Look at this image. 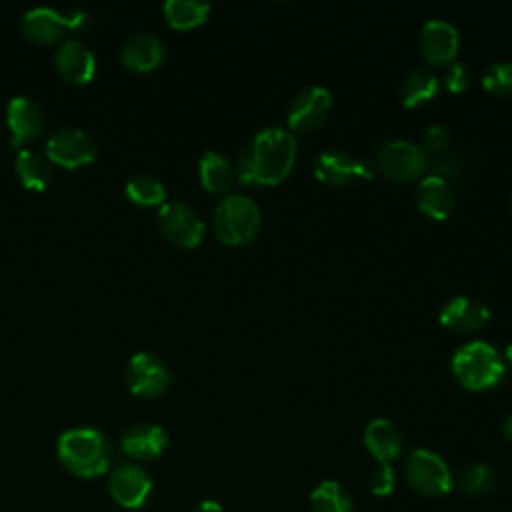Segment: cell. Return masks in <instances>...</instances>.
<instances>
[{
	"label": "cell",
	"instance_id": "obj_1",
	"mask_svg": "<svg viewBox=\"0 0 512 512\" xmlns=\"http://www.w3.org/2000/svg\"><path fill=\"white\" fill-rule=\"evenodd\" d=\"M296 140L284 128H266L258 132L236 156V180L242 186H276L294 166Z\"/></svg>",
	"mask_w": 512,
	"mask_h": 512
},
{
	"label": "cell",
	"instance_id": "obj_2",
	"mask_svg": "<svg viewBox=\"0 0 512 512\" xmlns=\"http://www.w3.org/2000/svg\"><path fill=\"white\" fill-rule=\"evenodd\" d=\"M56 454L62 466L78 478L104 474L112 464V444L96 428H72L60 434Z\"/></svg>",
	"mask_w": 512,
	"mask_h": 512
},
{
	"label": "cell",
	"instance_id": "obj_3",
	"mask_svg": "<svg viewBox=\"0 0 512 512\" xmlns=\"http://www.w3.org/2000/svg\"><path fill=\"white\" fill-rule=\"evenodd\" d=\"M452 374L462 388L482 392L502 382L506 376V366L500 352L492 344L474 340L454 352Z\"/></svg>",
	"mask_w": 512,
	"mask_h": 512
},
{
	"label": "cell",
	"instance_id": "obj_4",
	"mask_svg": "<svg viewBox=\"0 0 512 512\" xmlns=\"http://www.w3.org/2000/svg\"><path fill=\"white\" fill-rule=\"evenodd\" d=\"M216 238L228 246L250 242L260 228V210L254 200L242 194L224 196L212 216Z\"/></svg>",
	"mask_w": 512,
	"mask_h": 512
},
{
	"label": "cell",
	"instance_id": "obj_5",
	"mask_svg": "<svg viewBox=\"0 0 512 512\" xmlns=\"http://www.w3.org/2000/svg\"><path fill=\"white\" fill-rule=\"evenodd\" d=\"M406 480L422 496H444L452 488V474L448 464L426 448H416L406 460Z\"/></svg>",
	"mask_w": 512,
	"mask_h": 512
},
{
	"label": "cell",
	"instance_id": "obj_6",
	"mask_svg": "<svg viewBox=\"0 0 512 512\" xmlns=\"http://www.w3.org/2000/svg\"><path fill=\"white\" fill-rule=\"evenodd\" d=\"M376 164L380 172L396 182L418 180L426 168V152L422 146L408 140H388L376 150Z\"/></svg>",
	"mask_w": 512,
	"mask_h": 512
},
{
	"label": "cell",
	"instance_id": "obj_7",
	"mask_svg": "<svg viewBox=\"0 0 512 512\" xmlns=\"http://www.w3.org/2000/svg\"><path fill=\"white\" fill-rule=\"evenodd\" d=\"M156 220L160 234L174 246L196 248L204 238V220L186 202H164Z\"/></svg>",
	"mask_w": 512,
	"mask_h": 512
},
{
	"label": "cell",
	"instance_id": "obj_8",
	"mask_svg": "<svg viewBox=\"0 0 512 512\" xmlns=\"http://www.w3.org/2000/svg\"><path fill=\"white\" fill-rule=\"evenodd\" d=\"M84 20H86V14L80 10L62 12L48 6H36L22 16L20 30L28 40L46 44V42L58 40L66 30L80 28Z\"/></svg>",
	"mask_w": 512,
	"mask_h": 512
},
{
	"label": "cell",
	"instance_id": "obj_9",
	"mask_svg": "<svg viewBox=\"0 0 512 512\" xmlns=\"http://www.w3.org/2000/svg\"><path fill=\"white\" fill-rule=\"evenodd\" d=\"M316 178L332 188L348 186L372 178V166L364 158H356L350 152L328 148L322 150L314 160Z\"/></svg>",
	"mask_w": 512,
	"mask_h": 512
},
{
	"label": "cell",
	"instance_id": "obj_10",
	"mask_svg": "<svg viewBox=\"0 0 512 512\" xmlns=\"http://www.w3.org/2000/svg\"><path fill=\"white\" fill-rule=\"evenodd\" d=\"M46 158L62 168H78L96 160L98 148L94 140L76 128L54 130L44 144Z\"/></svg>",
	"mask_w": 512,
	"mask_h": 512
},
{
	"label": "cell",
	"instance_id": "obj_11",
	"mask_svg": "<svg viewBox=\"0 0 512 512\" xmlns=\"http://www.w3.org/2000/svg\"><path fill=\"white\" fill-rule=\"evenodd\" d=\"M124 378L128 388L136 396L144 398H156L164 394L172 382L168 366L150 352H136L126 364Z\"/></svg>",
	"mask_w": 512,
	"mask_h": 512
},
{
	"label": "cell",
	"instance_id": "obj_12",
	"mask_svg": "<svg viewBox=\"0 0 512 512\" xmlns=\"http://www.w3.org/2000/svg\"><path fill=\"white\" fill-rule=\"evenodd\" d=\"M108 492L122 508H140L152 492V478L138 464L116 466L108 478Z\"/></svg>",
	"mask_w": 512,
	"mask_h": 512
},
{
	"label": "cell",
	"instance_id": "obj_13",
	"mask_svg": "<svg viewBox=\"0 0 512 512\" xmlns=\"http://www.w3.org/2000/svg\"><path fill=\"white\" fill-rule=\"evenodd\" d=\"M418 46L422 56L434 66H448L454 62L460 46L458 30L440 18L428 20L418 34Z\"/></svg>",
	"mask_w": 512,
	"mask_h": 512
},
{
	"label": "cell",
	"instance_id": "obj_14",
	"mask_svg": "<svg viewBox=\"0 0 512 512\" xmlns=\"http://www.w3.org/2000/svg\"><path fill=\"white\" fill-rule=\"evenodd\" d=\"M6 124L10 130V146L16 150L36 140L44 128V116L38 102L28 96H14L8 100L6 106Z\"/></svg>",
	"mask_w": 512,
	"mask_h": 512
},
{
	"label": "cell",
	"instance_id": "obj_15",
	"mask_svg": "<svg viewBox=\"0 0 512 512\" xmlns=\"http://www.w3.org/2000/svg\"><path fill=\"white\" fill-rule=\"evenodd\" d=\"M332 94L324 86H310L302 90L288 108V126L294 132H310L318 128L328 116Z\"/></svg>",
	"mask_w": 512,
	"mask_h": 512
},
{
	"label": "cell",
	"instance_id": "obj_16",
	"mask_svg": "<svg viewBox=\"0 0 512 512\" xmlns=\"http://www.w3.org/2000/svg\"><path fill=\"white\" fill-rule=\"evenodd\" d=\"M438 320L448 332L472 334L478 332L490 320V310L478 298L456 296L444 304V308L438 314Z\"/></svg>",
	"mask_w": 512,
	"mask_h": 512
},
{
	"label": "cell",
	"instance_id": "obj_17",
	"mask_svg": "<svg viewBox=\"0 0 512 512\" xmlns=\"http://www.w3.org/2000/svg\"><path fill=\"white\" fill-rule=\"evenodd\" d=\"M166 60L164 42L150 32H134L120 46V62L132 72H150Z\"/></svg>",
	"mask_w": 512,
	"mask_h": 512
},
{
	"label": "cell",
	"instance_id": "obj_18",
	"mask_svg": "<svg viewBox=\"0 0 512 512\" xmlns=\"http://www.w3.org/2000/svg\"><path fill=\"white\" fill-rule=\"evenodd\" d=\"M54 66L64 80L88 84L96 72V56L84 42L66 38L54 52Z\"/></svg>",
	"mask_w": 512,
	"mask_h": 512
},
{
	"label": "cell",
	"instance_id": "obj_19",
	"mask_svg": "<svg viewBox=\"0 0 512 512\" xmlns=\"http://www.w3.org/2000/svg\"><path fill=\"white\" fill-rule=\"evenodd\" d=\"M168 444L166 430L158 424L140 422L124 430L120 438V448L126 456L134 460H152L164 452Z\"/></svg>",
	"mask_w": 512,
	"mask_h": 512
},
{
	"label": "cell",
	"instance_id": "obj_20",
	"mask_svg": "<svg viewBox=\"0 0 512 512\" xmlns=\"http://www.w3.org/2000/svg\"><path fill=\"white\" fill-rule=\"evenodd\" d=\"M416 206L432 220H446L456 208V196L450 182L438 176H426L416 188Z\"/></svg>",
	"mask_w": 512,
	"mask_h": 512
},
{
	"label": "cell",
	"instance_id": "obj_21",
	"mask_svg": "<svg viewBox=\"0 0 512 512\" xmlns=\"http://www.w3.org/2000/svg\"><path fill=\"white\" fill-rule=\"evenodd\" d=\"M364 446L380 464H390L400 456L404 444L400 430L390 420L374 418L364 430Z\"/></svg>",
	"mask_w": 512,
	"mask_h": 512
},
{
	"label": "cell",
	"instance_id": "obj_22",
	"mask_svg": "<svg viewBox=\"0 0 512 512\" xmlns=\"http://www.w3.org/2000/svg\"><path fill=\"white\" fill-rule=\"evenodd\" d=\"M198 174H200L202 186L212 194H226L232 190L236 182L234 166L228 162L226 156L214 150H208L202 154L198 162Z\"/></svg>",
	"mask_w": 512,
	"mask_h": 512
},
{
	"label": "cell",
	"instance_id": "obj_23",
	"mask_svg": "<svg viewBox=\"0 0 512 512\" xmlns=\"http://www.w3.org/2000/svg\"><path fill=\"white\" fill-rule=\"evenodd\" d=\"M14 168H16V174H18L22 186L28 190H34V192H44L52 180L50 160L44 154L30 150V148L18 150Z\"/></svg>",
	"mask_w": 512,
	"mask_h": 512
},
{
	"label": "cell",
	"instance_id": "obj_24",
	"mask_svg": "<svg viewBox=\"0 0 512 512\" xmlns=\"http://www.w3.org/2000/svg\"><path fill=\"white\" fill-rule=\"evenodd\" d=\"M438 88L440 82L434 72L428 68H414L400 82V102L404 108H418L420 104L434 100Z\"/></svg>",
	"mask_w": 512,
	"mask_h": 512
},
{
	"label": "cell",
	"instance_id": "obj_25",
	"mask_svg": "<svg viewBox=\"0 0 512 512\" xmlns=\"http://www.w3.org/2000/svg\"><path fill=\"white\" fill-rule=\"evenodd\" d=\"M164 16L176 30H188L204 24L210 14V4L200 0H166Z\"/></svg>",
	"mask_w": 512,
	"mask_h": 512
},
{
	"label": "cell",
	"instance_id": "obj_26",
	"mask_svg": "<svg viewBox=\"0 0 512 512\" xmlns=\"http://www.w3.org/2000/svg\"><path fill=\"white\" fill-rule=\"evenodd\" d=\"M312 512H350L352 500L334 480L320 482L310 494Z\"/></svg>",
	"mask_w": 512,
	"mask_h": 512
},
{
	"label": "cell",
	"instance_id": "obj_27",
	"mask_svg": "<svg viewBox=\"0 0 512 512\" xmlns=\"http://www.w3.org/2000/svg\"><path fill=\"white\" fill-rule=\"evenodd\" d=\"M126 196L138 206H162L166 200V188L158 178L138 174L126 182Z\"/></svg>",
	"mask_w": 512,
	"mask_h": 512
},
{
	"label": "cell",
	"instance_id": "obj_28",
	"mask_svg": "<svg viewBox=\"0 0 512 512\" xmlns=\"http://www.w3.org/2000/svg\"><path fill=\"white\" fill-rule=\"evenodd\" d=\"M458 486L468 496H488L496 490V474L486 464H468L458 474Z\"/></svg>",
	"mask_w": 512,
	"mask_h": 512
},
{
	"label": "cell",
	"instance_id": "obj_29",
	"mask_svg": "<svg viewBox=\"0 0 512 512\" xmlns=\"http://www.w3.org/2000/svg\"><path fill=\"white\" fill-rule=\"evenodd\" d=\"M482 86L496 98L512 96V62H494L482 74Z\"/></svg>",
	"mask_w": 512,
	"mask_h": 512
},
{
	"label": "cell",
	"instance_id": "obj_30",
	"mask_svg": "<svg viewBox=\"0 0 512 512\" xmlns=\"http://www.w3.org/2000/svg\"><path fill=\"white\" fill-rule=\"evenodd\" d=\"M430 168H432V176H438L448 182L450 178H458L464 174L466 158L458 150H442V152L434 154Z\"/></svg>",
	"mask_w": 512,
	"mask_h": 512
},
{
	"label": "cell",
	"instance_id": "obj_31",
	"mask_svg": "<svg viewBox=\"0 0 512 512\" xmlns=\"http://www.w3.org/2000/svg\"><path fill=\"white\" fill-rule=\"evenodd\" d=\"M442 82H444L446 90L452 92V94L464 92V90L468 88V82H470V76H468L466 66L460 64V62H450L448 66H444Z\"/></svg>",
	"mask_w": 512,
	"mask_h": 512
},
{
	"label": "cell",
	"instance_id": "obj_32",
	"mask_svg": "<svg viewBox=\"0 0 512 512\" xmlns=\"http://www.w3.org/2000/svg\"><path fill=\"white\" fill-rule=\"evenodd\" d=\"M370 490L376 496H388L394 490L396 478H394V470L390 464H380L376 470H372L370 478H368Z\"/></svg>",
	"mask_w": 512,
	"mask_h": 512
},
{
	"label": "cell",
	"instance_id": "obj_33",
	"mask_svg": "<svg viewBox=\"0 0 512 512\" xmlns=\"http://www.w3.org/2000/svg\"><path fill=\"white\" fill-rule=\"evenodd\" d=\"M450 142V134L444 126L440 124H432L428 126L424 132H422V150L424 152H432V154H438L442 150H446Z\"/></svg>",
	"mask_w": 512,
	"mask_h": 512
},
{
	"label": "cell",
	"instance_id": "obj_34",
	"mask_svg": "<svg viewBox=\"0 0 512 512\" xmlns=\"http://www.w3.org/2000/svg\"><path fill=\"white\" fill-rule=\"evenodd\" d=\"M194 512H224V510H222V506L216 500H204V502H200L196 506Z\"/></svg>",
	"mask_w": 512,
	"mask_h": 512
},
{
	"label": "cell",
	"instance_id": "obj_35",
	"mask_svg": "<svg viewBox=\"0 0 512 512\" xmlns=\"http://www.w3.org/2000/svg\"><path fill=\"white\" fill-rule=\"evenodd\" d=\"M502 434L506 436L508 442H512V414L504 420V424H502Z\"/></svg>",
	"mask_w": 512,
	"mask_h": 512
},
{
	"label": "cell",
	"instance_id": "obj_36",
	"mask_svg": "<svg viewBox=\"0 0 512 512\" xmlns=\"http://www.w3.org/2000/svg\"><path fill=\"white\" fill-rule=\"evenodd\" d=\"M504 358H506V362H508V366L512 368V342L506 346V350H504Z\"/></svg>",
	"mask_w": 512,
	"mask_h": 512
}]
</instances>
